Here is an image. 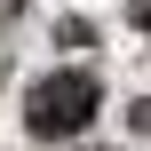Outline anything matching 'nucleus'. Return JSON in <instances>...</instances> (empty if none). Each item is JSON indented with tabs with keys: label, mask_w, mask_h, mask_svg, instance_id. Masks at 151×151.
Masks as SVG:
<instances>
[{
	"label": "nucleus",
	"mask_w": 151,
	"mask_h": 151,
	"mask_svg": "<svg viewBox=\"0 0 151 151\" xmlns=\"http://www.w3.org/2000/svg\"><path fill=\"white\" fill-rule=\"evenodd\" d=\"M96 111H104V80H96V72H80V64H64V72L32 80L24 127H32L40 143H64V135H80V127H88Z\"/></svg>",
	"instance_id": "nucleus-1"
},
{
	"label": "nucleus",
	"mask_w": 151,
	"mask_h": 151,
	"mask_svg": "<svg viewBox=\"0 0 151 151\" xmlns=\"http://www.w3.org/2000/svg\"><path fill=\"white\" fill-rule=\"evenodd\" d=\"M127 127H135V135H151V96L135 104V111H127Z\"/></svg>",
	"instance_id": "nucleus-2"
},
{
	"label": "nucleus",
	"mask_w": 151,
	"mask_h": 151,
	"mask_svg": "<svg viewBox=\"0 0 151 151\" xmlns=\"http://www.w3.org/2000/svg\"><path fill=\"white\" fill-rule=\"evenodd\" d=\"M135 24H143V32H151V0H135Z\"/></svg>",
	"instance_id": "nucleus-3"
}]
</instances>
